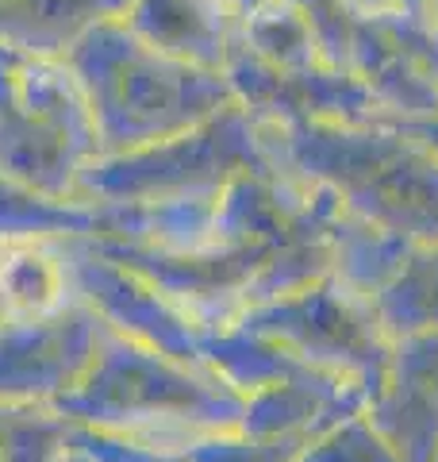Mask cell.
<instances>
[{
  "mask_svg": "<svg viewBox=\"0 0 438 462\" xmlns=\"http://www.w3.org/2000/svg\"><path fill=\"white\" fill-rule=\"evenodd\" d=\"M224 16L227 5L219 0H135L123 23L158 54L215 74L227 54Z\"/></svg>",
  "mask_w": 438,
  "mask_h": 462,
  "instance_id": "obj_5",
  "label": "cell"
},
{
  "mask_svg": "<svg viewBox=\"0 0 438 462\" xmlns=\"http://www.w3.org/2000/svg\"><path fill=\"white\" fill-rule=\"evenodd\" d=\"M105 331L108 324L89 305L39 324H0V401L62 404L89 378Z\"/></svg>",
  "mask_w": 438,
  "mask_h": 462,
  "instance_id": "obj_2",
  "label": "cell"
},
{
  "mask_svg": "<svg viewBox=\"0 0 438 462\" xmlns=\"http://www.w3.org/2000/svg\"><path fill=\"white\" fill-rule=\"evenodd\" d=\"M93 108L100 154H127L208 124L224 105V81L173 62L131 35L123 20L93 27L66 54Z\"/></svg>",
  "mask_w": 438,
  "mask_h": 462,
  "instance_id": "obj_1",
  "label": "cell"
},
{
  "mask_svg": "<svg viewBox=\"0 0 438 462\" xmlns=\"http://www.w3.org/2000/svg\"><path fill=\"white\" fill-rule=\"evenodd\" d=\"M16 100L27 116H35L50 132L66 135L89 158L100 154L89 97H85V85L69 69L66 58H23L16 74Z\"/></svg>",
  "mask_w": 438,
  "mask_h": 462,
  "instance_id": "obj_6",
  "label": "cell"
},
{
  "mask_svg": "<svg viewBox=\"0 0 438 462\" xmlns=\"http://www.w3.org/2000/svg\"><path fill=\"white\" fill-rule=\"evenodd\" d=\"M62 239L0 243V309H5V324L54 320L73 305H81Z\"/></svg>",
  "mask_w": 438,
  "mask_h": 462,
  "instance_id": "obj_3",
  "label": "cell"
},
{
  "mask_svg": "<svg viewBox=\"0 0 438 462\" xmlns=\"http://www.w3.org/2000/svg\"><path fill=\"white\" fill-rule=\"evenodd\" d=\"M93 231H96V208L47 200L0 173V243L93 236Z\"/></svg>",
  "mask_w": 438,
  "mask_h": 462,
  "instance_id": "obj_7",
  "label": "cell"
},
{
  "mask_svg": "<svg viewBox=\"0 0 438 462\" xmlns=\"http://www.w3.org/2000/svg\"><path fill=\"white\" fill-rule=\"evenodd\" d=\"M0 324H5V309H0Z\"/></svg>",
  "mask_w": 438,
  "mask_h": 462,
  "instance_id": "obj_10",
  "label": "cell"
},
{
  "mask_svg": "<svg viewBox=\"0 0 438 462\" xmlns=\"http://www.w3.org/2000/svg\"><path fill=\"white\" fill-rule=\"evenodd\" d=\"M312 439H208L193 451V462H297Z\"/></svg>",
  "mask_w": 438,
  "mask_h": 462,
  "instance_id": "obj_9",
  "label": "cell"
},
{
  "mask_svg": "<svg viewBox=\"0 0 438 462\" xmlns=\"http://www.w3.org/2000/svg\"><path fill=\"white\" fill-rule=\"evenodd\" d=\"M135 0H0V47L20 58H66L93 27L123 20Z\"/></svg>",
  "mask_w": 438,
  "mask_h": 462,
  "instance_id": "obj_4",
  "label": "cell"
},
{
  "mask_svg": "<svg viewBox=\"0 0 438 462\" xmlns=\"http://www.w3.org/2000/svg\"><path fill=\"white\" fill-rule=\"evenodd\" d=\"M297 462H400L370 420H342L308 443Z\"/></svg>",
  "mask_w": 438,
  "mask_h": 462,
  "instance_id": "obj_8",
  "label": "cell"
}]
</instances>
